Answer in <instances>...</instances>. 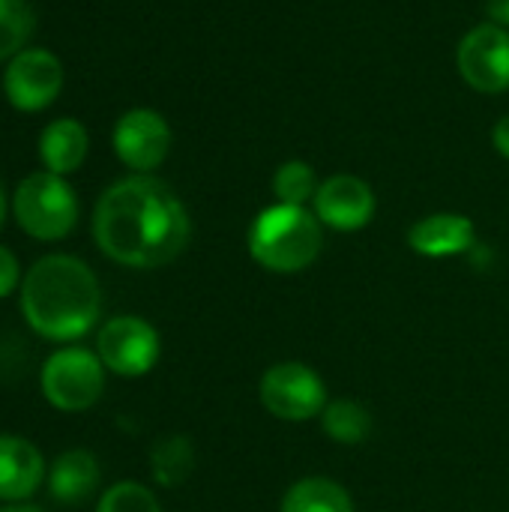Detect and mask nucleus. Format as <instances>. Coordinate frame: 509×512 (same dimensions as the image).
Instances as JSON below:
<instances>
[{
	"label": "nucleus",
	"mask_w": 509,
	"mask_h": 512,
	"mask_svg": "<svg viewBox=\"0 0 509 512\" xmlns=\"http://www.w3.org/2000/svg\"><path fill=\"white\" fill-rule=\"evenodd\" d=\"M273 192L279 198V204H291V207H303L309 198H315L318 192V180H315V171L300 162V159H291L285 162L276 177H273Z\"/></svg>",
	"instance_id": "6ab92c4d"
},
{
	"label": "nucleus",
	"mask_w": 509,
	"mask_h": 512,
	"mask_svg": "<svg viewBox=\"0 0 509 512\" xmlns=\"http://www.w3.org/2000/svg\"><path fill=\"white\" fill-rule=\"evenodd\" d=\"M3 216H6V195H3V186H0V225H3Z\"/></svg>",
	"instance_id": "393cba45"
},
{
	"label": "nucleus",
	"mask_w": 509,
	"mask_h": 512,
	"mask_svg": "<svg viewBox=\"0 0 509 512\" xmlns=\"http://www.w3.org/2000/svg\"><path fill=\"white\" fill-rule=\"evenodd\" d=\"M462 78L480 93H504L509 87V30L498 24L474 27L456 51Z\"/></svg>",
	"instance_id": "1a4fd4ad"
},
{
	"label": "nucleus",
	"mask_w": 509,
	"mask_h": 512,
	"mask_svg": "<svg viewBox=\"0 0 509 512\" xmlns=\"http://www.w3.org/2000/svg\"><path fill=\"white\" fill-rule=\"evenodd\" d=\"M39 156L51 174H72L87 156V129L78 120L60 117L39 135Z\"/></svg>",
	"instance_id": "4468645a"
},
{
	"label": "nucleus",
	"mask_w": 509,
	"mask_h": 512,
	"mask_svg": "<svg viewBox=\"0 0 509 512\" xmlns=\"http://www.w3.org/2000/svg\"><path fill=\"white\" fill-rule=\"evenodd\" d=\"M192 225L183 201L156 177L138 174L114 183L96 204L93 237L123 267H162L189 243Z\"/></svg>",
	"instance_id": "f257e3e1"
},
{
	"label": "nucleus",
	"mask_w": 509,
	"mask_h": 512,
	"mask_svg": "<svg viewBox=\"0 0 509 512\" xmlns=\"http://www.w3.org/2000/svg\"><path fill=\"white\" fill-rule=\"evenodd\" d=\"M0 512H39V510H33V507H6V510H0Z\"/></svg>",
	"instance_id": "a878e982"
},
{
	"label": "nucleus",
	"mask_w": 509,
	"mask_h": 512,
	"mask_svg": "<svg viewBox=\"0 0 509 512\" xmlns=\"http://www.w3.org/2000/svg\"><path fill=\"white\" fill-rule=\"evenodd\" d=\"M192 471V447L186 438H165L153 447V477L162 486H177Z\"/></svg>",
	"instance_id": "aec40b11"
},
{
	"label": "nucleus",
	"mask_w": 509,
	"mask_h": 512,
	"mask_svg": "<svg viewBox=\"0 0 509 512\" xmlns=\"http://www.w3.org/2000/svg\"><path fill=\"white\" fill-rule=\"evenodd\" d=\"M492 141H495V150L509 159V114L498 120V126H495V132H492Z\"/></svg>",
	"instance_id": "b1692460"
},
{
	"label": "nucleus",
	"mask_w": 509,
	"mask_h": 512,
	"mask_svg": "<svg viewBox=\"0 0 509 512\" xmlns=\"http://www.w3.org/2000/svg\"><path fill=\"white\" fill-rule=\"evenodd\" d=\"M102 387V360L84 348H63L42 369V393L60 411H87L102 396Z\"/></svg>",
	"instance_id": "423d86ee"
},
{
	"label": "nucleus",
	"mask_w": 509,
	"mask_h": 512,
	"mask_svg": "<svg viewBox=\"0 0 509 512\" xmlns=\"http://www.w3.org/2000/svg\"><path fill=\"white\" fill-rule=\"evenodd\" d=\"M63 87V66L45 48L18 51L3 72V93L18 111L48 108Z\"/></svg>",
	"instance_id": "0eeeda50"
},
{
	"label": "nucleus",
	"mask_w": 509,
	"mask_h": 512,
	"mask_svg": "<svg viewBox=\"0 0 509 512\" xmlns=\"http://www.w3.org/2000/svg\"><path fill=\"white\" fill-rule=\"evenodd\" d=\"M474 240H477L474 222L468 216H459V213L426 216L408 231V246L417 255H426V258L462 255V252H468L474 246Z\"/></svg>",
	"instance_id": "f8f14e48"
},
{
	"label": "nucleus",
	"mask_w": 509,
	"mask_h": 512,
	"mask_svg": "<svg viewBox=\"0 0 509 512\" xmlns=\"http://www.w3.org/2000/svg\"><path fill=\"white\" fill-rule=\"evenodd\" d=\"M99 486V465L93 453L72 450L63 453L51 468V495L60 504H81Z\"/></svg>",
	"instance_id": "2eb2a0df"
},
{
	"label": "nucleus",
	"mask_w": 509,
	"mask_h": 512,
	"mask_svg": "<svg viewBox=\"0 0 509 512\" xmlns=\"http://www.w3.org/2000/svg\"><path fill=\"white\" fill-rule=\"evenodd\" d=\"M171 150V129L153 108H132L114 126V153L132 171H153Z\"/></svg>",
	"instance_id": "9d476101"
},
{
	"label": "nucleus",
	"mask_w": 509,
	"mask_h": 512,
	"mask_svg": "<svg viewBox=\"0 0 509 512\" xmlns=\"http://www.w3.org/2000/svg\"><path fill=\"white\" fill-rule=\"evenodd\" d=\"M486 12H489L492 24L507 27L509 30V0H489V3H486Z\"/></svg>",
	"instance_id": "5701e85b"
},
{
	"label": "nucleus",
	"mask_w": 509,
	"mask_h": 512,
	"mask_svg": "<svg viewBox=\"0 0 509 512\" xmlns=\"http://www.w3.org/2000/svg\"><path fill=\"white\" fill-rule=\"evenodd\" d=\"M315 216L336 231H360L375 216V195L366 180L354 174H336L315 192Z\"/></svg>",
	"instance_id": "9b49d317"
},
{
	"label": "nucleus",
	"mask_w": 509,
	"mask_h": 512,
	"mask_svg": "<svg viewBox=\"0 0 509 512\" xmlns=\"http://www.w3.org/2000/svg\"><path fill=\"white\" fill-rule=\"evenodd\" d=\"M261 405L288 423H306L327 408L324 381L303 363H276L261 378Z\"/></svg>",
	"instance_id": "39448f33"
},
{
	"label": "nucleus",
	"mask_w": 509,
	"mask_h": 512,
	"mask_svg": "<svg viewBox=\"0 0 509 512\" xmlns=\"http://www.w3.org/2000/svg\"><path fill=\"white\" fill-rule=\"evenodd\" d=\"M324 246L321 219L306 207L276 204L258 213L249 228V255L273 273L306 270Z\"/></svg>",
	"instance_id": "7ed1b4c3"
},
{
	"label": "nucleus",
	"mask_w": 509,
	"mask_h": 512,
	"mask_svg": "<svg viewBox=\"0 0 509 512\" xmlns=\"http://www.w3.org/2000/svg\"><path fill=\"white\" fill-rule=\"evenodd\" d=\"M282 512H354V504L339 483L327 477H309L285 492Z\"/></svg>",
	"instance_id": "dca6fc26"
},
{
	"label": "nucleus",
	"mask_w": 509,
	"mask_h": 512,
	"mask_svg": "<svg viewBox=\"0 0 509 512\" xmlns=\"http://www.w3.org/2000/svg\"><path fill=\"white\" fill-rule=\"evenodd\" d=\"M99 360L105 369L123 378L147 375L159 360V336L141 318L132 315L111 318L99 330Z\"/></svg>",
	"instance_id": "6e6552de"
},
{
	"label": "nucleus",
	"mask_w": 509,
	"mask_h": 512,
	"mask_svg": "<svg viewBox=\"0 0 509 512\" xmlns=\"http://www.w3.org/2000/svg\"><path fill=\"white\" fill-rule=\"evenodd\" d=\"M42 480L39 450L12 435H0V501H21L36 492Z\"/></svg>",
	"instance_id": "ddd939ff"
},
{
	"label": "nucleus",
	"mask_w": 509,
	"mask_h": 512,
	"mask_svg": "<svg viewBox=\"0 0 509 512\" xmlns=\"http://www.w3.org/2000/svg\"><path fill=\"white\" fill-rule=\"evenodd\" d=\"M15 219L36 240H60L78 222V198L60 174L36 171L15 189Z\"/></svg>",
	"instance_id": "20e7f679"
},
{
	"label": "nucleus",
	"mask_w": 509,
	"mask_h": 512,
	"mask_svg": "<svg viewBox=\"0 0 509 512\" xmlns=\"http://www.w3.org/2000/svg\"><path fill=\"white\" fill-rule=\"evenodd\" d=\"M33 27L36 18L27 0H0V60L24 51L27 39L33 36Z\"/></svg>",
	"instance_id": "a211bd4d"
},
{
	"label": "nucleus",
	"mask_w": 509,
	"mask_h": 512,
	"mask_svg": "<svg viewBox=\"0 0 509 512\" xmlns=\"http://www.w3.org/2000/svg\"><path fill=\"white\" fill-rule=\"evenodd\" d=\"M15 282H18V261L6 246H0V297H6L15 288Z\"/></svg>",
	"instance_id": "4be33fe9"
},
{
	"label": "nucleus",
	"mask_w": 509,
	"mask_h": 512,
	"mask_svg": "<svg viewBox=\"0 0 509 512\" xmlns=\"http://www.w3.org/2000/svg\"><path fill=\"white\" fill-rule=\"evenodd\" d=\"M21 309L39 336L54 342L78 339L99 318V282L84 261L72 255H48L24 276Z\"/></svg>",
	"instance_id": "f03ea898"
},
{
	"label": "nucleus",
	"mask_w": 509,
	"mask_h": 512,
	"mask_svg": "<svg viewBox=\"0 0 509 512\" xmlns=\"http://www.w3.org/2000/svg\"><path fill=\"white\" fill-rule=\"evenodd\" d=\"M321 420H324L327 438H333L336 444H348V447L363 444L369 438V432H372L369 411L363 405L351 402V399H339V402L327 405Z\"/></svg>",
	"instance_id": "f3484780"
},
{
	"label": "nucleus",
	"mask_w": 509,
	"mask_h": 512,
	"mask_svg": "<svg viewBox=\"0 0 509 512\" xmlns=\"http://www.w3.org/2000/svg\"><path fill=\"white\" fill-rule=\"evenodd\" d=\"M99 512H162L159 501L150 489H144L141 483H117L111 486L102 501Z\"/></svg>",
	"instance_id": "412c9836"
}]
</instances>
